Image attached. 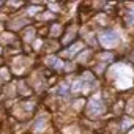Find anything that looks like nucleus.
<instances>
[{
    "instance_id": "nucleus-5",
    "label": "nucleus",
    "mask_w": 134,
    "mask_h": 134,
    "mask_svg": "<svg viewBox=\"0 0 134 134\" xmlns=\"http://www.w3.org/2000/svg\"><path fill=\"white\" fill-rule=\"evenodd\" d=\"M44 128H46V120H44V118H40V120L35 123V131H36V132H41V131H44Z\"/></svg>"
},
{
    "instance_id": "nucleus-8",
    "label": "nucleus",
    "mask_w": 134,
    "mask_h": 134,
    "mask_svg": "<svg viewBox=\"0 0 134 134\" xmlns=\"http://www.w3.org/2000/svg\"><path fill=\"white\" fill-rule=\"evenodd\" d=\"M58 92H60V95H66V93H68V85H66V84H62Z\"/></svg>"
},
{
    "instance_id": "nucleus-2",
    "label": "nucleus",
    "mask_w": 134,
    "mask_h": 134,
    "mask_svg": "<svg viewBox=\"0 0 134 134\" xmlns=\"http://www.w3.org/2000/svg\"><path fill=\"white\" fill-rule=\"evenodd\" d=\"M104 112H106V106H104L101 96H99V95L93 96V98L88 101V114H90L92 117H99V115H103Z\"/></svg>"
},
{
    "instance_id": "nucleus-7",
    "label": "nucleus",
    "mask_w": 134,
    "mask_h": 134,
    "mask_svg": "<svg viewBox=\"0 0 134 134\" xmlns=\"http://www.w3.org/2000/svg\"><path fill=\"white\" fill-rule=\"evenodd\" d=\"M81 87H82V81L74 82V84H73V92H79V90H81Z\"/></svg>"
},
{
    "instance_id": "nucleus-6",
    "label": "nucleus",
    "mask_w": 134,
    "mask_h": 134,
    "mask_svg": "<svg viewBox=\"0 0 134 134\" xmlns=\"http://www.w3.org/2000/svg\"><path fill=\"white\" fill-rule=\"evenodd\" d=\"M132 123H134V121H132V118H125V120H123V123H121V129H128Z\"/></svg>"
},
{
    "instance_id": "nucleus-11",
    "label": "nucleus",
    "mask_w": 134,
    "mask_h": 134,
    "mask_svg": "<svg viewBox=\"0 0 134 134\" xmlns=\"http://www.w3.org/2000/svg\"><path fill=\"white\" fill-rule=\"evenodd\" d=\"M36 11H38V8H36V7H32V8L29 10V14H35Z\"/></svg>"
},
{
    "instance_id": "nucleus-3",
    "label": "nucleus",
    "mask_w": 134,
    "mask_h": 134,
    "mask_svg": "<svg viewBox=\"0 0 134 134\" xmlns=\"http://www.w3.org/2000/svg\"><path fill=\"white\" fill-rule=\"evenodd\" d=\"M46 63H47L49 66H54V68H57V70H62V68H63V62L58 60L57 57H47V58H46Z\"/></svg>"
},
{
    "instance_id": "nucleus-12",
    "label": "nucleus",
    "mask_w": 134,
    "mask_h": 134,
    "mask_svg": "<svg viewBox=\"0 0 134 134\" xmlns=\"http://www.w3.org/2000/svg\"><path fill=\"white\" fill-rule=\"evenodd\" d=\"M32 36H33V30L30 29V30L27 32V38H25V40H32Z\"/></svg>"
},
{
    "instance_id": "nucleus-4",
    "label": "nucleus",
    "mask_w": 134,
    "mask_h": 134,
    "mask_svg": "<svg viewBox=\"0 0 134 134\" xmlns=\"http://www.w3.org/2000/svg\"><path fill=\"white\" fill-rule=\"evenodd\" d=\"M82 49V43H76V44H73L68 51H66V55H70V57H73L74 54H77L79 51Z\"/></svg>"
},
{
    "instance_id": "nucleus-14",
    "label": "nucleus",
    "mask_w": 134,
    "mask_h": 134,
    "mask_svg": "<svg viewBox=\"0 0 134 134\" xmlns=\"http://www.w3.org/2000/svg\"><path fill=\"white\" fill-rule=\"evenodd\" d=\"M129 134H134V131H131V132H129Z\"/></svg>"
},
{
    "instance_id": "nucleus-10",
    "label": "nucleus",
    "mask_w": 134,
    "mask_h": 134,
    "mask_svg": "<svg viewBox=\"0 0 134 134\" xmlns=\"http://www.w3.org/2000/svg\"><path fill=\"white\" fill-rule=\"evenodd\" d=\"M0 74H2L3 79H8V71L7 70H2V71H0Z\"/></svg>"
},
{
    "instance_id": "nucleus-1",
    "label": "nucleus",
    "mask_w": 134,
    "mask_h": 134,
    "mask_svg": "<svg viewBox=\"0 0 134 134\" xmlns=\"http://www.w3.org/2000/svg\"><path fill=\"white\" fill-rule=\"evenodd\" d=\"M99 43L110 49V47H115L118 43H120V35L115 32V30H104L101 35H99Z\"/></svg>"
},
{
    "instance_id": "nucleus-9",
    "label": "nucleus",
    "mask_w": 134,
    "mask_h": 134,
    "mask_svg": "<svg viewBox=\"0 0 134 134\" xmlns=\"http://www.w3.org/2000/svg\"><path fill=\"white\" fill-rule=\"evenodd\" d=\"M58 32H60V27H58V25H54V29H52L51 33H52V35H58Z\"/></svg>"
},
{
    "instance_id": "nucleus-13",
    "label": "nucleus",
    "mask_w": 134,
    "mask_h": 134,
    "mask_svg": "<svg viewBox=\"0 0 134 134\" xmlns=\"http://www.w3.org/2000/svg\"><path fill=\"white\" fill-rule=\"evenodd\" d=\"M110 57H112L110 54H103V55H101V58H110Z\"/></svg>"
}]
</instances>
